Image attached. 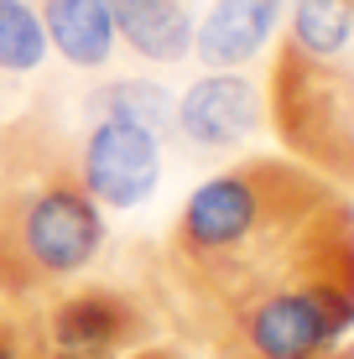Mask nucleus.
I'll return each instance as SVG.
<instances>
[{
    "label": "nucleus",
    "instance_id": "0eeeda50",
    "mask_svg": "<svg viewBox=\"0 0 354 359\" xmlns=\"http://www.w3.org/2000/svg\"><path fill=\"white\" fill-rule=\"evenodd\" d=\"M287 16V0H209L193 21V63L203 68H250L271 47Z\"/></svg>",
    "mask_w": 354,
    "mask_h": 359
},
{
    "label": "nucleus",
    "instance_id": "20e7f679",
    "mask_svg": "<svg viewBox=\"0 0 354 359\" xmlns=\"http://www.w3.org/2000/svg\"><path fill=\"white\" fill-rule=\"evenodd\" d=\"M36 359H120L151 344V313L120 287H73L27 318Z\"/></svg>",
    "mask_w": 354,
    "mask_h": 359
},
{
    "label": "nucleus",
    "instance_id": "f03ea898",
    "mask_svg": "<svg viewBox=\"0 0 354 359\" xmlns=\"http://www.w3.org/2000/svg\"><path fill=\"white\" fill-rule=\"evenodd\" d=\"M0 302H32L100 261L109 224L53 151H32L21 135L0 146Z\"/></svg>",
    "mask_w": 354,
    "mask_h": 359
},
{
    "label": "nucleus",
    "instance_id": "7ed1b4c3",
    "mask_svg": "<svg viewBox=\"0 0 354 359\" xmlns=\"http://www.w3.org/2000/svg\"><path fill=\"white\" fill-rule=\"evenodd\" d=\"M354 333V203L339 198L318 240L302 250V261L271 281L214 359H334L344 354V339Z\"/></svg>",
    "mask_w": 354,
    "mask_h": 359
},
{
    "label": "nucleus",
    "instance_id": "9b49d317",
    "mask_svg": "<svg viewBox=\"0 0 354 359\" xmlns=\"http://www.w3.org/2000/svg\"><path fill=\"white\" fill-rule=\"evenodd\" d=\"M354 47V0H287V53L302 63H344Z\"/></svg>",
    "mask_w": 354,
    "mask_h": 359
},
{
    "label": "nucleus",
    "instance_id": "9d476101",
    "mask_svg": "<svg viewBox=\"0 0 354 359\" xmlns=\"http://www.w3.org/2000/svg\"><path fill=\"white\" fill-rule=\"evenodd\" d=\"M172 109L177 94L167 89L162 79H141V73H120V79H104L83 94V120H130V126L151 130V135H172Z\"/></svg>",
    "mask_w": 354,
    "mask_h": 359
},
{
    "label": "nucleus",
    "instance_id": "423d86ee",
    "mask_svg": "<svg viewBox=\"0 0 354 359\" xmlns=\"http://www.w3.org/2000/svg\"><path fill=\"white\" fill-rule=\"evenodd\" d=\"M266 130V94L245 68H203L177 94L172 135L188 151L224 156Z\"/></svg>",
    "mask_w": 354,
    "mask_h": 359
},
{
    "label": "nucleus",
    "instance_id": "2eb2a0df",
    "mask_svg": "<svg viewBox=\"0 0 354 359\" xmlns=\"http://www.w3.org/2000/svg\"><path fill=\"white\" fill-rule=\"evenodd\" d=\"M349 359H354V349H349Z\"/></svg>",
    "mask_w": 354,
    "mask_h": 359
},
{
    "label": "nucleus",
    "instance_id": "4468645a",
    "mask_svg": "<svg viewBox=\"0 0 354 359\" xmlns=\"http://www.w3.org/2000/svg\"><path fill=\"white\" fill-rule=\"evenodd\" d=\"M120 359H182V354L167 349V344H141V349H130V354H120Z\"/></svg>",
    "mask_w": 354,
    "mask_h": 359
},
{
    "label": "nucleus",
    "instance_id": "f8f14e48",
    "mask_svg": "<svg viewBox=\"0 0 354 359\" xmlns=\"http://www.w3.org/2000/svg\"><path fill=\"white\" fill-rule=\"evenodd\" d=\"M47 32L36 16V0H0V73L27 79L47 63Z\"/></svg>",
    "mask_w": 354,
    "mask_h": 359
},
{
    "label": "nucleus",
    "instance_id": "f257e3e1",
    "mask_svg": "<svg viewBox=\"0 0 354 359\" xmlns=\"http://www.w3.org/2000/svg\"><path fill=\"white\" fill-rule=\"evenodd\" d=\"M334 208L339 193L292 162L224 167L182 198L167 234V271L203 349L214 354L235 318L302 261Z\"/></svg>",
    "mask_w": 354,
    "mask_h": 359
},
{
    "label": "nucleus",
    "instance_id": "6e6552de",
    "mask_svg": "<svg viewBox=\"0 0 354 359\" xmlns=\"http://www.w3.org/2000/svg\"><path fill=\"white\" fill-rule=\"evenodd\" d=\"M120 47L151 68H177L193 53V11L182 0H104Z\"/></svg>",
    "mask_w": 354,
    "mask_h": 359
},
{
    "label": "nucleus",
    "instance_id": "39448f33",
    "mask_svg": "<svg viewBox=\"0 0 354 359\" xmlns=\"http://www.w3.org/2000/svg\"><path fill=\"white\" fill-rule=\"evenodd\" d=\"M162 135L130 126V120H89L73 156V177L83 182V193L104 208V214H130V208L151 203V193L162 188Z\"/></svg>",
    "mask_w": 354,
    "mask_h": 359
},
{
    "label": "nucleus",
    "instance_id": "1a4fd4ad",
    "mask_svg": "<svg viewBox=\"0 0 354 359\" xmlns=\"http://www.w3.org/2000/svg\"><path fill=\"white\" fill-rule=\"evenodd\" d=\"M36 16L47 32V53L63 57L73 73H104L120 53L104 0H36Z\"/></svg>",
    "mask_w": 354,
    "mask_h": 359
},
{
    "label": "nucleus",
    "instance_id": "dca6fc26",
    "mask_svg": "<svg viewBox=\"0 0 354 359\" xmlns=\"http://www.w3.org/2000/svg\"><path fill=\"white\" fill-rule=\"evenodd\" d=\"M0 193H6V188H0Z\"/></svg>",
    "mask_w": 354,
    "mask_h": 359
},
{
    "label": "nucleus",
    "instance_id": "ddd939ff",
    "mask_svg": "<svg viewBox=\"0 0 354 359\" xmlns=\"http://www.w3.org/2000/svg\"><path fill=\"white\" fill-rule=\"evenodd\" d=\"M0 359H36L32 328L21 323V318H11V313H0Z\"/></svg>",
    "mask_w": 354,
    "mask_h": 359
}]
</instances>
